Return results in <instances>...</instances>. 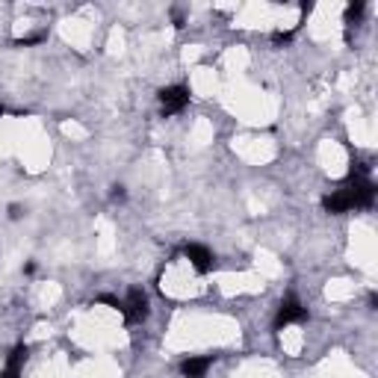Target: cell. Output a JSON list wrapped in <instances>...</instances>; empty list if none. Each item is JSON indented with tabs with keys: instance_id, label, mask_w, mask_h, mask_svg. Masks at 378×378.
I'll use <instances>...</instances> for the list:
<instances>
[{
	"instance_id": "1",
	"label": "cell",
	"mask_w": 378,
	"mask_h": 378,
	"mask_svg": "<svg viewBox=\"0 0 378 378\" xmlns=\"http://www.w3.org/2000/svg\"><path fill=\"white\" fill-rule=\"evenodd\" d=\"M375 198V186L370 183V178H349L346 186H340L334 195H325V210L328 213H346L355 207H370Z\"/></svg>"
},
{
	"instance_id": "2",
	"label": "cell",
	"mask_w": 378,
	"mask_h": 378,
	"mask_svg": "<svg viewBox=\"0 0 378 378\" xmlns=\"http://www.w3.org/2000/svg\"><path fill=\"white\" fill-rule=\"evenodd\" d=\"M121 310H124V319H128L130 325L142 322L148 317V296H145V289L133 287L130 293H128V301L121 305Z\"/></svg>"
},
{
	"instance_id": "3",
	"label": "cell",
	"mask_w": 378,
	"mask_h": 378,
	"mask_svg": "<svg viewBox=\"0 0 378 378\" xmlns=\"http://www.w3.org/2000/svg\"><path fill=\"white\" fill-rule=\"evenodd\" d=\"M189 104V92L183 86H169V89L160 92V107L166 116H174V112H181L183 107Z\"/></svg>"
},
{
	"instance_id": "4",
	"label": "cell",
	"mask_w": 378,
	"mask_h": 378,
	"mask_svg": "<svg viewBox=\"0 0 378 378\" xmlns=\"http://www.w3.org/2000/svg\"><path fill=\"white\" fill-rule=\"evenodd\" d=\"M305 319V308L298 305V298H284L281 301V308H278V319H275V328H284V325H293V322H301Z\"/></svg>"
},
{
	"instance_id": "5",
	"label": "cell",
	"mask_w": 378,
	"mask_h": 378,
	"mask_svg": "<svg viewBox=\"0 0 378 378\" xmlns=\"http://www.w3.org/2000/svg\"><path fill=\"white\" fill-rule=\"evenodd\" d=\"M183 255H186V260L195 266V272L207 275V272L213 269V255H210L204 245H186V248H183Z\"/></svg>"
},
{
	"instance_id": "6",
	"label": "cell",
	"mask_w": 378,
	"mask_h": 378,
	"mask_svg": "<svg viewBox=\"0 0 378 378\" xmlns=\"http://www.w3.org/2000/svg\"><path fill=\"white\" fill-rule=\"evenodd\" d=\"M27 361V349L18 346V349H12V355L6 361V370L0 372V378H18L21 375V363Z\"/></svg>"
},
{
	"instance_id": "7",
	"label": "cell",
	"mask_w": 378,
	"mask_h": 378,
	"mask_svg": "<svg viewBox=\"0 0 378 378\" xmlns=\"http://www.w3.org/2000/svg\"><path fill=\"white\" fill-rule=\"evenodd\" d=\"M210 358H189V361H183L181 363V372L186 375V378H204V372L210 370Z\"/></svg>"
},
{
	"instance_id": "8",
	"label": "cell",
	"mask_w": 378,
	"mask_h": 378,
	"mask_svg": "<svg viewBox=\"0 0 378 378\" xmlns=\"http://www.w3.org/2000/svg\"><path fill=\"white\" fill-rule=\"evenodd\" d=\"M363 15V3H351L349 9H346V24L349 27H355V21Z\"/></svg>"
},
{
	"instance_id": "9",
	"label": "cell",
	"mask_w": 378,
	"mask_h": 378,
	"mask_svg": "<svg viewBox=\"0 0 378 378\" xmlns=\"http://www.w3.org/2000/svg\"><path fill=\"white\" fill-rule=\"evenodd\" d=\"M121 198H124V189L116 186V189H112V201H121Z\"/></svg>"
},
{
	"instance_id": "10",
	"label": "cell",
	"mask_w": 378,
	"mask_h": 378,
	"mask_svg": "<svg viewBox=\"0 0 378 378\" xmlns=\"http://www.w3.org/2000/svg\"><path fill=\"white\" fill-rule=\"evenodd\" d=\"M0 116H3V107H0Z\"/></svg>"
}]
</instances>
